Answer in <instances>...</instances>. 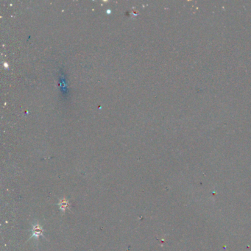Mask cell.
Wrapping results in <instances>:
<instances>
[{
	"label": "cell",
	"instance_id": "2",
	"mask_svg": "<svg viewBox=\"0 0 251 251\" xmlns=\"http://www.w3.org/2000/svg\"><path fill=\"white\" fill-rule=\"evenodd\" d=\"M68 206H69V203L65 199H63V200L60 202V208H61V210H66V208H67Z\"/></svg>",
	"mask_w": 251,
	"mask_h": 251
},
{
	"label": "cell",
	"instance_id": "1",
	"mask_svg": "<svg viewBox=\"0 0 251 251\" xmlns=\"http://www.w3.org/2000/svg\"><path fill=\"white\" fill-rule=\"evenodd\" d=\"M42 233H43V228H41L39 225H35V226L33 227V236H35L38 238L39 236L42 235Z\"/></svg>",
	"mask_w": 251,
	"mask_h": 251
}]
</instances>
